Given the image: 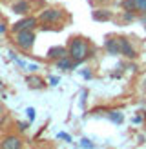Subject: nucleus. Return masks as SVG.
I'll list each match as a JSON object with an SVG mask.
<instances>
[{
  "instance_id": "16",
  "label": "nucleus",
  "mask_w": 146,
  "mask_h": 149,
  "mask_svg": "<svg viewBox=\"0 0 146 149\" xmlns=\"http://www.w3.org/2000/svg\"><path fill=\"white\" fill-rule=\"evenodd\" d=\"M80 146L86 147V149H93V144H90V140H88V138H82V140H80Z\"/></svg>"
},
{
  "instance_id": "18",
  "label": "nucleus",
  "mask_w": 146,
  "mask_h": 149,
  "mask_svg": "<svg viewBox=\"0 0 146 149\" xmlns=\"http://www.w3.org/2000/svg\"><path fill=\"white\" fill-rule=\"evenodd\" d=\"M58 138L66 140V142H71V136H69V135H66V133H58Z\"/></svg>"
},
{
  "instance_id": "7",
  "label": "nucleus",
  "mask_w": 146,
  "mask_h": 149,
  "mask_svg": "<svg viewBox=\"0 0 146 149\" xmlns=\"http://www.w3.org/2000/svg\"><path fill=\"white\" fill-rule=\"evenodd\" d=\"M55 64H57V68H58V69H64V71H71V69H75V65H77V62L73 60V58H69V55H66V56H62V58H58Z\"/></svg>"
},
{
  "instance_id": "11",
  "label": "nucleus",
  "mask_w": 146,
  "mask_h": 149,
  "mask_svg": "<svg viewBox=\"0 0 146 149\" xmlns=\"http://www.w3.org/2000/svg\"><path fill=\"white\" fill-rule=\"evenodd\" d=\"M27 86H29V87H33V89L44 87V80L39 78V77H27Z\"/></svg>"
},
{
  "instance_id": "17",
  "label": "nucleus",
  "mask_w": 146,
  "mask_h": 149,
  "mask_svg": "<svg viewBox=\"0 0 146 149\" xmlns=\"http://www.w3.org/2000/svg\"><path fill=\"white\" fill-rule=\"evenodd\" d=\"M26 113H27V118H29V120H33V118H35V109H33V107H29Z\"/></svg>"
},
{
  "instance_id": "6",
  "label": "nucleus",
  "mask_w": 146,
  "mask_h": 149,
  "mask_svg": "<svg viewBox=\"0 0 146 149\" xmlns=\"http://www.w3.org/2000/svg\"><path fill=\"white\" fill-rule=\"evenodd\" d=\"M60 18H62V11L60 9H46V11H42V15H40V20L42 22H49V24L58 22Z\"/></svg>"
},
{
  "instance_id": "8",
  "label": "nucleus",
  "mask_w": 146,
  "mask_h": 149,
  "mask_svg": "<svg viewBox=\"0 0 146 149\" xmlns=\"http://www.w3.org/2000/svg\"><path fill=\"white\" fill-rule=\"evenodd\" d=\"M66 55H68V47H62V46H55L48 49V58H53V60H58Z\"/></svg>"
},
{
  "instance_id": "2",
  "label": "nucleus",
  "mask_w": 146,
  "mask_h": 149,
  "mask_svg": "<svg viewBox=\"0 0 146 149\" xmlns=\"http://www.w3.org/2000/svg\"><path fill=\"white\" fill-rule=\"evenodd\" d=\"M35 40H36V35H35L33 29H24V31H17V33H15V46H18L20 49H24V51L33 49Z\"/></svg>"
},
{
  "instance_id": "21",
  "label": "nucleus",
  "mask_w": 146,
  "mask_h": 149,
  "mask_svg": "<svg viewBox=\"0 0 146 149\" xmlns=\"http://www.w3.org/2000/svg\"><path fill=\"white\" fill-rule=\"evenodd\" d=\"M0 33H6V26H0Z\"/></svg>"
},
{
  "instance_id": "22",
  "label": "nucleus",
  "mask_w": 146,
  "mask_h": 149,
  "mask_svg": "<svg viewBox=\"0 0 146 149\" xmlns=\"http://www.w3.org/2000/svg\"><path fill=\"white\" fill-rule=\"evenodd\" d=\"M144 116H146V115H144Z\"/></svg>"
},
{
  "instance_id": "19",
  "label": "nucleus",
  "mask_w": 146,
  "mask_h": 149,
  "mask_svg": "<svg viewBox=\"0 0 146 149\" xmlns=\"http://www.w3.org/2000/svg\"><path fill=\"white\" fill-rule=\"evenodd\" d=\"M18 127H20V131H26V129H27V124H24V122H20V124H18Z\"/></svg>"
},
{
  "instance_id": "1",
  "label": "nucleus",
  "mask_w": 146,
  "mask_h": 149,
  "mask_svg": "<svg viewBox=\"0 0 146 149\" xmlns=\"http://www.w3.org/2000/svg\"><path fill=\"white\" fill-rule=\"evenodd\" d=\"M91 53H93V49L90 47V42L86 38H82V36H73L69 40L68 55H69V58H73V60L77 62V65L86 62L88 58L91 56Z\"/></svg>"
},
{
  "instance_id": "3",
  "label": "nucleus",
  "mask_w": 146,
  "mask_h": 149,
  "mask_svg": "<svg viewBox=\"0 0 146 149\" xmlns=\"http://www.w3.org/2000/svg\"><path fill=\"white\" fill-rule=\"evenodd\" d=\"M36 20L35 17H26V18H22V20H18V22H15L13 24V33H17V31H24V29H35L36 27Z\"/></svg>"
},
{
  "instance_id": "20",
  "label": "nucleus",
  "mask_w": 146,
  "mask_h": 149,
  "mask_svg": "<svg viewBox=\"0 0 146 149\" xmlns=\"http://www.w3.org/2000/svg\"><path fill=\"white\" fill-rule=\"evenodd\" d=\"M142 91H144V95H146V78H144V82H142Z\"/></svg>"
},
{
  "instance_id": "14",
  "label": "nucleus",
  "mask_w": 146,
  "mask_h": 149,
  "mask_svg": "<svg viewBox=\"0 0 146 149\" xmlns=\"http://www.w3.org/2000/svg\"><path fill=\"white\" fill-rule=\"evenodd\" d=\"M135 2V11L146 15V0H133Z\"/></svg>"
},
{
  "instance_id": "5",
  "label": "nucleus",
  "mask_w": 146,
  "mask_h": 149,
  "mask_svg": "<svg viewBox=\"0 0 146 149\" xmlns=\"http://www.w3.org/2000/svg\"><path fill=\"white\" fill-rule=\"evenodd\" d=\"M119 49H121V55H124L126 58H135L137 56V51L133 49V46L130 44L128 38H119Z\"/></svg>"
},
{
  "instance_id": "12",
  "label": "nucleus",
  "mask_w": 146,
  "mask_h": 149,
  "mask_svg": "<svg viewBox=\"0 0 146 149\" xmlns=\"http://www.w3.org/2000/svg\"><path fill=\"white\" fill-rule=\"evenodd\" d=\"M93 18L95 20H110L112 18V13L104 11V9H97V11H93Z\"/></svg>"
},
{
  "instance_id": "4",
  "label": "nucleus",
  "mask_w": 146,
  "mask_h": 149,
  "mask_svg": "<svg viewBox=\"0 0 146 149\" xmlns=\"http://www.w3.org/2000/svg\"><path fill=\"white\" fill-rule=\"evenodd\" d=\"M0 149H22V140L17 135H7L0 142Z\"/></svg>"
},
{
  "instance_id": "15",
  "label": "nucleus",
  "mask_w": 146,
  "mask_h": 149,
  "mask_svg": "<svg viewBox=\"0 0 146 149\" xmlns=\"http://www.w3.org/2000/svg\"><path fill=\"white\" fill-rule=\"evenodd\" d=\"M108 116H110V118H112V120H113L115 124H121V122L124 120V116H122V115L119 113V111H112V113H110Z\"/></svg>"
},
{
  "instance_id": "10",
  "label": "nucleus",
  "mask_w": 146,
  "mask_h": 149,
  "mask_svg": "<svg viewBox=\"0 0 146 149\" xmlns=\"http://www.w3.org/2000/svg\"><path fill=\"white\" fill-rule=\"evenodd\" d=\"M104 47L110 55H121V49H119V38H108L104 42Z\"/></svg>"
},
{
  "instance_id": "9",
  "label": "nucleus",
  "mask_w": 146,
  "mask_h": 149,
  "mask_svg": "<svg viewBox=\"0 0 146 149\" xmlns=\"http://www.w3.org/2000/svg\"><path fill=\"white\" fill-rule=\"evenodd\" d=\"M11 9H13V13H17V15H27V11L31 9V6H29L27 0H18V2H15L11 6Z\"/></svg>"
},
{
  "instance_id": "13",
  "label": "nucleus",
  "mask_w": 146,
  "mask_h": 149,
  "mask_svg": "<svg viewBox=\"0 0 146 149\" xmlns=\"http://www.w3.org/2000/svg\"><path fill=\"white\" fill-rule=\"evenodd\" d=\"M121 7H122L124 11H131V13H133L135 11V2H133V0H122Z\"/></svg>"
}]
</instances>
